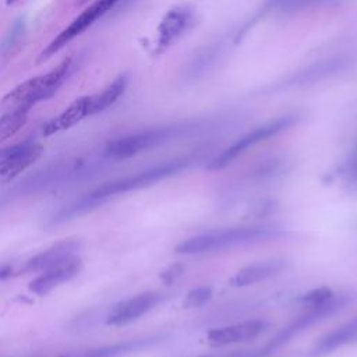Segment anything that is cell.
<instances>
[{
    "label": "cell",
    "instance_id": "cell-1",
    "mask_svg": "<svg viewBox=\"0 0 357 357\" xmlns=\"http://www.w3.org/2000/svg\"><path fill=\"white\" fill-rule=\"evenodd\" d=\"M194 162H197V158L183 156V158H177V159L152 166L149 169H145V170L138 172L131 176L106 181V183L98 185L96 188H93L91 192L85 194L75 204L59 211L57 215H54V220L56 222L67 220L73 216L81 215L86 211H91L92 208H96L98 205H100L102 202H105L106 199H109L112 197L152 185L160 180H165L170 176H174V174L188 169L191 165H194Z\"/></svg>",
    "mask_w": 357,
    "mask_h": 357
},
{
    "label": "cell",
    "instance_id": "cell-2",
    "mask_svg": "<svg viewBox=\"0 0 357 357\" xmlns=\"http://www.w3.org/2000/svg\"><path fill=\"white\" fill-rule=\"evenodd\" d=\"M283 233V230L273 225H258V226H241L230 227L225 230L208 231L202 234L192 236L183 240L174 247L177 254H205L231 248L236 245H244L258 241H265L269 238H276Z\"/></svg>",
    "mask_w": 357,
    "mask_h": 357
},
{
    "label": "cell",
    "instance_id": "cell-3",
    "mask_svg": "<svg viewBox=\"0 0 357 357\" xmlns=\"http://www.w3.org/2000/svg\"><path fill=\"white\" fill-rule=\"evenodd\" d=\"M351 300H353V296L350 293H342V294H333L329 300L321 304L310 305L301 315H298L294 321H291L289 325L280 329L275 336H272L262 347L252 351L243 350L240 357H269L271 354H273V351L284 346L287 342H290L293 337H296L310 326L344 310Z\"/></svg>",
    "mask_w": 357,
    "mask_h": 357
},
{
    "label": "cell",
    "instance_id": "cell-4",
    "mask_svg": "<svg viewBox=\"0 0 357 357\" xmlns=\"http://www.w3.org/2000/svg\"><path fill=\"white\" fill-rule=\"evenodd\" d=\"M70 67H71V60L67 59L61 64H59L54 70L42 75L29 78L22 84L17 85L0 100V112L1 113L17 112V110L28 112L35 103L49 99L50 96H53V93L60 88L63 81L67 78Z\"/></svg>",
    "mask_w": 357,
    "mask_h": 357
},
{
    "label": "cell",
    "instance_id": "cell-5",
    "mask_svg": "<svg viewBox=\"0 0 357 357\" xmlns=\"http://www.w3.org/2000/svg\"><path fill=\"white\" fill-rule=\"evenodd\" d=\"M191 130L190 126H167V127H158L149 128L139 132L128 134L120 138H116L107 142L105 148V155L110 159L121 160L135 156L144 151L160 146L177 137L184 135Z\"/></svg>",
    "mask_w": 357,
    "mask_h": 357
},
{
    "label": "cell",
    "instance_id": "cell-6",
    "mask_svg": "<svg viewBox=\"0 0 357 357\" xmlns=\"http://www.w3.org/2000/svg\"><path fill=\"white\" fill-rule=\"evenodd\" d=\"M301 116L298 113H287L279 117H275L257 128L248 131L243 137H240L236 142H233L230 146H227L225 151H222L218 156H215L206 166L211 172H218L229 166L236 158H238L241 153H244L248 148L257 145L261 141H265L271 137H275L280 134L282 131L289 130L294 124L300 121Z\"/></svg>",
    "mask_w": 357,
    "mask_h": 357
},
{
    "label": "cell",
    "instance_id": "cell-7",
    "mask_svg": "<svg viewBox=\"0 0 357 357\" xmlns=\"http://www.w3.org/2000/svg\"><path fill=\"white\" fill-rule=\"evenodd\" d=\"M43 146L35 141H24L0 152V184H7L33 165Z\"/></svg>",
    "mask_w": 357,
    "mask_h": 357
},
{
    "label": "cell",
    "instance_id": "cell-8",
    "mask_svg": "<svg viewBox=\"0 0 357 357\" xmlns=\"http://www.w3.org/2000/svg\"><path fill=\"white\" fill-rule=\"evenodd\" d=\"M166 294L160 291H145L117 303L106 317V325L123 326L131 324L153 310L166 300Z\"/></svg>",
    "mask_w": 357,
    "mask_h": 357
},
{
    "label": "cell",
    "instance_id": "cell-9",
    "mask_svg": "<svg viewBox=\"0 0 357 357\" xmlns=\"http://www.w3.org/2000/svg\"><path fill=\"white\" fill-rule=\"evenodd\" d=\"M269 328V322L264 319H251L234 325L211 329L206 335V342L211 347H225L229 344L244 343L258 337Z\"/></svg>",
    "mask_w": 357,
    "mask_h": 357
},
{
    "label": "cell",
    "instance_id": "cell-10",
    "mask_svg": "<svg viewBox=\"0 0 357 357\" xmlns=\"http://www.w3.org/2000/svg\"><path fill=\"white\" fill-rule=\"evenodd\" d=\"M82 269V261L78 257L64 259L46 271L40 272L33 280L29 282V290L36 296H46L53 289L75 278Z\"/></svg>",
    "mask_w": 357,
    "mask_h": 357
},
{
    "label": "cell",
    "instance_id": "cell-11",
    "mask_svg": "<svg viewBox=\"0 0 357 357\" xmlns=\"http://www.w3.org/2000/svg\"><path fill=\"white\" fill-rule=\"evenodd\" d=\"M109 7L103 0H98L88 8H85L64 31H61L52 42L50 45L42 52L40 60H45L50 57L53 53L64 47L68 42H71L74 38H77L79 33H82L86 28H89L100 15H103Z\"/></svg>",
    "mask_w": 357,
    "mask_h": 357
},
{
    "label": "cell",
    "instance_id": "cell-12",
    "mask_svg": "<svg viewBox=\"0 0 357 357\" xmlns=\"http://www.w3.org/2000/svg\"><path fill=\"white\" fill-rule=\"evenodd\" d=\"M79 250V241L77 240H61L56 244H53L52 247H49L47 250L33 255L32 258H29L26 262H24V265L17 269L14 272V275H22V273H36V272H43L47 268L77 257V251Z\"/></svg>",
    "mask_w": 357,
    "mask_h": 357
},
{
    "label": "cell",
    "instance_id": "cell-13",
    "mask_svg": "<svg viewBox=\"0 0 357 357\" xmlns=\"http://www.w3.org/2000/svg\"><path fill=\"white\" fill-rule=\"evenodd\" d=\"M357 342V317L342 326L336 328L335 331L326 333L319 340L315 342V344L303 351V353H293L286 357H324L326 354L333 353L335 350L356 343Z\"/></svg>",
    "mask_w": 357,
    "mask_h": 357
},
{
    "label": "cell",
    "instance_id": "cell-14",
    "mask_svg": "<svg viewBox=\"0 0 357 357\" xmlns=\"http://www.w3.org/2000/svg\"><path fill=\"white\" fill-rule=\"evenodd\" d=\"M192 13L187 7H174L169 10L158 26L156 52L163 53L169 49L190 26Z\"/></svg>",
    "mask_w": 357,
    "mask_h": 357
},
{
    "label": "cell",
    "instance_id": "cell-15",
    "mask_svg": "<svg viewBox=\"0 0 357 357\" xmlns=\"http://www.w3.org/2000/svg\"><path fill=\"white\" fill-rule=\"evenodd\" d=\"M165 339L163 335H149L138 339L124 340L113 344L100 346L96 349H91L82 353H73V354H64L60 357H124L135 351L145 350L148 347H152L158 343H160Z\"/></svg>",
    "mask_w": 357,
    "mask_h": 357
},
{
    "label": "cell",
    "instance_id": "cell-16",
    "mask_svg": "<svg viewBox=\"0 0 357 357\" xmlns=\"http://www.w3.org/2000/svg\"><path fill=\"white\" fill-rule=\"evenodd\" d=\"M287 265L289 262L283 258H272V259L255 262L237 271L234 276L229 280V283L233 287H245L250 284H255L258 282L266 280L278 275L279 272L286 269Z\"/></svg>",
    "mask_w": 357,
    "mask_h": 357
},
{
    "label": "cell",
    "instance_id": "cell-17",
    "mask_svg": "<svg viewBox=\"0 0 357 357\" xmlns=\"http://www.w3.org/2000/svg\"><path fill=\"white\" fill-rule=\"evenodd\" d=\"M92 114V96H82L75 99L66 110L53 117L43 126V135L49 137L64 131Z\"/></svg>",
    "mask_w": 357,
    "mask_h": 357
},
{
    "label": "cell",
    "instance_id": "cell-18",
    "mask_svg": "<svg viewBox=\"0 0 357 357\" xmlns=\"http://www.w3.org/2000/svg\"><path fill=\"white\" fill-rule=\"evenodd\" d=\"M127 86V77L120 75L117 77L110 85H107L100 93L92 95V114L100 113L110 107L126 91Z\"/></svg>",
    "mask_w": 357,
    "mask_h": 357
},
{
    "label": "cell",
    "instance_id": "cell-19",
    "mask_svg": "<svg viewBox=\"0 0 357 357\" xmlns=\"http://www.w3.org/2000/svg\"><path fill=\"white\" fill-rule=\"evenodd\" d=\"M26 114L25 110H17L0 116V142L13 137L26 123Z\"/></svg>",
    "mask_w": 357,
    "mask_h": 357
},
{
    "label": "cell",
    "instance_id": "cell-20",
    "mask_svg": "<svg viewBox=\"0 0 357 357\" xmlns=\"http://www.w3.org/2000/svg\"><path fill=\"white\" fill-rule=\"evenodd\" d=\"M213 296V290L211 286H199L195 289H191L184 300H183V307L184 308H199L204 304H206Z\"/></svg>",
    "mask_w": 357,
    "mask_h": 357
},
{
    "label": "cell",
    "instance_id": "cell-21",
    "mask_svg": "<svg viewBox=\"0 0 357 357\" xmlns=\"http://www.w3.org/2000/svg\"><path fill=\"white\" fill-rule=\"evenodd\" d=\"M335 293L326 287V286H322V287H317V289H312L310 290L308 293H305L304 296H301V303H304L307 307L310 305H317V304H321L326 300H329Z\"/></svg>",
    "mask_w": 357,
    "mask_h": 357
},
{
    "label": "cell",
    "instance_id": "cell-22",
    "mask_svg": "<svg viewBox=\"0 0 357 357\" xmlns=\"http://www.w3.org/2000/svg\"><path fill=\"white\" fill-rule=\"evenodd\" d=\"M185 271V266L184 264L181 262H176V264H172L169 265L166 269H163L160 273H159V279L165 283V284H172L174 283Z\"/></svg>",
    "mask_w": 357,
    "mask_h": 357
},
{
    "label": "cell",
    "instance_id": "cell-23",
    "mask_svg": "<svg viewBox=\"0 0 357 357\" xmlns=\"http://www.w3.org/2000/svg\"><path fill=\"white\" fill-rule=\"evenodd\" d=\"M243 353V350H236V351H230V353H222V354H206V356H199V357H240Z\"/></svg>",
    "mask_w": 357,
    "mask_h": 357
},
{
    "label": "cell",
    "instance_id": "cell-24",
    "mask_svg": "<svg viewBox=\"0 0 357 357\" xmlns=\"http://www.w3.org/2000/svg\"><path fill=\"white\" fill-rule=\"evenodd\" d=\"M7 276H11L10 266H0V278H7Z\"/></svg>",
    "mask_w": 357,
    "mask_h": 357
},
{
    "label": "cell",
    "instance_id": "cell-25",
    "mask_svg": "<svg viewBox=\"0 0 357 357\" xmlns=\"http://www.w3.org/2000/svg\"><path fill=\"white\" fill-rule=\"evenodd\" d=\"M103 1L107 4V7H109V8H112V7H113L119 0H103Z\"/></svg>",
    "mask_w": 357,
    "mask_h": 357
}]
</instances>
